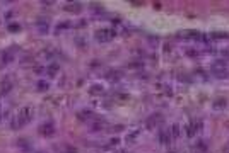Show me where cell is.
<instances>
[{"instance_id":"6da1fadb","label":"cell","mask_w":229,"mask_h":153,"mask_svg":"<svg viewBox=\"0 0 229 153\" xmlns=\"http://www.w3.org/2000/svg\"><path fill=\"white\" fill-rule=\"evenodd\" d=\"M32 116H34V109L31 105H24L22 109L19 111V114L16 116V121L12 123L14 129H21L26 124H29V121H32Z\"/></svg>"},{"instance_id":"7a4b0ae2","label":"cell","mask_w":229,"mask_h":153,"mask_svg":"<svg viewBox=\"0 0 229 153\" xmlns=\"http://www.w3.org/2000/svg\"><path fill=\"white\" fill-rule=\"evenodd\" d=\"M96 39L97 41H103V43H106V41H111V39L116 36V32H115V29H110V27H103V29H99V31H96Z\"/></svg>"},{"instance_id":"3957f363","label":"cell","mask_w":229,"mask_h":153,"mask_svg":"<svg viewBox=\"0 0 229 153\" xmlns=\"http://www.w3.org/2000/svg\"><path fill=\"white\" fill-rule=\"evenodd\" d=\"M55 124H53L52 121H46V123H43V124H39L38 126V133L41 134V136H45V138H50V136H53L55 134Z\"/></svg>"},{"instance_id":"277c9868","label":"cell","mask_w":229,"mask_h":153,"mask_svg":"<svg viewBox=\"0 0 229 153\" xmlns=\"http://www.w3.org/2000/svg\"><path fill=\"white\" fill-rule=\"evenodd\" d=\"M123 76V72L122 70H110L106 73V80H110V82H120Z\"/></svg>"},{"instance_id":"5b68a950","label":"cell","mask_w":229,"mask_h":153,"mask_svg":"<svg viewBox=\"0 0 229 153\" xmlns=\"http://www.w3.org/2000/svg\"><path fill=\"white\" fill-rule=\"evenodd\" d=\"M159 141H161L162 145H169V141H171V131L169 129L159 131Z\"/></svg>"},{"instance_id":"8992f818","label":"cell","mask_w":229,"mask_h":153,"mask_svg":"<svg viewBox=\"0 0 229 153\" xmlns=\"http://www.w3.org/2000/svg\"><path fill=\"white\" fill-rule=\"evenodd\" d=\"M161 119H162L161 114H152L151 118L147 119V128H154L156 124H159V123H161Z\"/></svg>"},{"instance_id":"52a82bcc","label":"cell","mask_w":229,"mask_h":153,"mask_svg":"<svg viewBox=\"0 0 229 153\" xmlns=\"http://www.w3.org/2000/svg\"><path fill=\"white\" fill-rule=\"evenodd\" d=\"M197 131H198V124H197V121H192L190 124L187 126V136H195L197 134Z\"/></svg>"},{"instance_id":"ba28073f","label":"cell","mask_w":229,"mask_h":153,"mask_svg":"<svg viewBox=\"0 0 229 153\" xmlns=\"http://www.w3.org/2000/svg\"><path fill=\"white\" fill-rule=\"evenodd\" d=\"M36 89H38L39 92H48V90H50V83L46 82V80H38V83H36Z\"/></svg>"},{"instance_id":"9c48e42d","label":"cell","mask_w":229,"mask_h":153,"mask_svg":"<svg viewBox=\"0 0 229 153\" xmlns=\"http://www.w3.org/2000/svg\"><path fill=\"white\" fill-rule=\"evenodd\" d=\"M10 90H12V82H10V80L3 82V83H2V87H0V94H2V95H7V94H9Z\"/></svg>"},{"instance_id":"30bf717a","label":"cell","mask_w":229,"mask_h":153,"mask_svg":"<svg viewBox=\"0 0 229 153\" xmlns=\"http://www.w3.org/2000/svg\"><path fill=\"white\" fill-rule=\"evenodd\" d=\"M67 12H74V14H77V12H81V3H67V5L63 7Z\"/></svg>"},{"instance_id":"8fae6325","label":"cell","mask_w":229,"mask_h":153,"mask_svg":"<svg viewBox=\"0 0 229 153\" xmlns=\"http://www.w3.org/2000/svg\"><path fill=\"white\" fill-rule=\"evenodd\" d=\"M58 70H60V67H58L57 63H52L50 67H46V75H48V76H55Z\"/></svg>"},{"instance_id":"7c38bea8","label":"cell","mask_w":229,"mask_h":153,"mask_svg":"<svg viewBox=\"0 0 229 153\" xmlns=\"http://www.w3.org/2000/svg\"><path fill=\"white\" fill-rule=\"evenodd\" d=\"M103 92H104V89L101 85H91L89 87V94H91V95H101Z\"/></svg>"},{"instance_id":"4fadbf2b","label":"cell","mask_w":229,"mask_h":153,"mask_svg":"<svg viewBox=\"0 0 229 153\" xmlns=\"http://www.w3.org/2000/svg\"><path fill=\"white\" fill-rule=\"evenodd\" d=\"M77 118H79V121H87V119H91V118H94V114L91 111H81L77 114Z\"/></svg>"},{"instance_id":"5bb4252c","label":"cell","mask_w":229,"mask_h":153,"mask_svg":"<svg viewBox=\"0 0 229 153\" xmlns=\"http://www.w3.org/2000/svg\"><path fill=\"white\" fill-rule=\"evenodd\" d=\"M12 60H14V53H10V51H3V54H2V63L9 65Z\"/></svg>"},{"instance_id":"9a60e30c","label":"cell","mask_w":229,"mask_h":153,"mask_svg":"<svg viewBox=\"0 0 229 153\" xmlns=\"http://www.w3.org/2000/svg\"><path fill=\"white\" fill-rule=\"evenodd\" d=\"M48 29H50V26H48V21H38V31L39 32H43V34H45V32H48Z\"/></svg>"},{"instance_id":"2e32d148","label":"cell","mask_w":229,"mask_h":153,"mask_svg":"<svg viewBox=\"0 0 229 153\" xmlns=\"http://www.w3.org/2000/svg\"><path fill=\"white\" fill-rule=\"evenodd\" d=\"M7 31L9 32H19L21 31V24L19 22H10L7 26Z\"/></svg>"},{"instance_id":"e0dca14e","label":"cell","mask_w":229,"mask_h":153,"mask_svg":"<svg viewBox=\"0 0 229 153\" xmlns=\"http://www.w3.org/2000/svg\"><path fill=\"white\" fill-rule=\"evenodd\" d=\"M195 150L200 151V153H205L207 151V143H205V141H198V143L195 145Z\"/></svg>"},{"instance_id":"ac0fdd59","label":"cell","mask_w":229,"mask_h":153,"mask_svg":"<svg viewBox=\"0 0 229 153\" xmlns=\"http://www.w3.org/2000/svg\"><path fill=\"white\" fill-rule=\"evenodd\" d=\"M169 131H171V136L173 138H178V136H180V124H173Z\"/></svg>"},{"instance_id":"d6986e66","label":"cell","mask_w":229,"mask_h":153,"mask_svg":"<svg viewBox=\"0 0 229 153\" xmlns=\"http://www.w3.org/2000/svg\"><path fill=\"white\" fill-rule=\"evenodd\" d=\"M224 105H226V99H222V97H221V99H217L216 102H214V107H216V109H222Z\"/></svg>"},{"instance_id":"ffe728a7","label":"cell","mask_w":229,"mask_h":153,"mask_svg":"<svg viewBox=\"0 0 229 153\" xmlns=\"http://www.w3.org/2000/svg\"><path fill=\"white\" fill-rule=\"evenodd\" d=\"M17 146H21V150H24V151L29 150V143H27V141H24V140H19V141H17Z\"/></svg>"},{"instance_id":"44dd1931","label":"cell","mask_w":229,"mask_h":153,"mask_svg":"<svg viewBox=\"0 0 229 153\" xmlns=\"http://www.w3.org/2000/svg\"><path fill=\"white\" fill-rule=\"evenodd\" d=\"M127 67H128V68H132V70H135V68L144 67V63H140V61H132V63H128Z\"/></svg>"},{"instance_id":"7402d4cb","label":"cell","mask_w":229,"mask_h":153,"mask_svg":"<svg viewBox=\"0 0 229 153\" xmlns=\"http://www.w3.org/2000/svg\"><path fill=\"white\" fill-rule=\"evenodd\" d=\"M125 128H123L122 124H118V126H111L110 128V133H120V131H123Z\"/></svg>"},{"instance_id":"603a6c76","label":"cell","mask_w":229,"mask_h":153,"mask_svg":"<svg viewBox=\"0 0 229 153\" xmlns=\"http://www.w3.org/2000/svg\"><path fill=\"white\" fill-rule=\"evenodd\" d=\"M214 73H216V76H219V78H224V76H227V75H229L226 70H216Z\"/></svg>"},{"instance_id":"cb8c5ba5","label":"cell","mask_w":229,"mask_h":153,"mask_svg":"<svg viewBox=\"0 0 229 153\" xmlns=\"http://www.w3.org/2000/svg\"><path fill=\"white\" fill-rule=\"evenodd\" d=\"M68 26H70V22H60L58 24V31H60V29H67Z\"/></svg>"},{"instance_id":"d4e9b609","label":"cell","mask_w":229,"mask_h":153,"mask_svg":"<svg viewBox=\"0 0 229 153\" xmlns=\"http://www.w3.org/2000/svg\"><path fill=\"white\" fill-rule=\"evenodd\" d=\"M118 143H120V140H118V138H113V140L110 141V145H111V146H116Z\"/></svg>"},{"instance_id":"484cf974","label":"cell","mask_w":229,"mask_h":153,"mask_svg":"<svg viewBox=\"0 0 229 153\" xmlns=\"http://www.w3.org/2000/svg\"><path fill=\"white\" fill-rule=\"evenodd\" d=\"M222 54H226V56H229V49H226V51H222Z\"/></svg>"},{"instance_id":"4316f807","label":"cell","mask_w":229,"mask_h":153,"mask_svg":"<svg viewBox=\"0 0 229 153\" xmlns=\"http://www.w3.org/2000/svg\"><path fill=\"white\" fill-rule=\"evenodd\" d=\"M116 153H127L125 150H118V151H116Z\"/></svg>"},{"instance_id":"83f0119b","label":"cell","mask_w":229,"mask_h":153,"mask_svg":"<svg viewBox=\"0 0 229 153\" xmlns=\"http://www.w3.org/2000/svg\"><path fill=\"white\" fill-rule=\"evenodd\" d=\"M36 153H45V151H36Z\"/></svg>"}]
</instances>
